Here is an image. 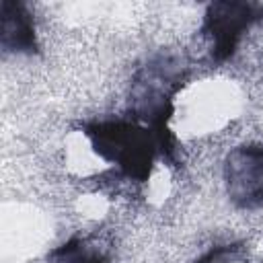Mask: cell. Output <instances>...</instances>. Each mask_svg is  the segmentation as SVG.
I'll return each instance as SVG.
<instances>
[{"label": "cell", "mask_w": 263, "mask_h": 263, "mask_svg": "<svg viewBox=\"0 0 263 263\" xmlns=\"http://www.w3.org/2000/svg\"><path fill=\"white\" fill-rule=\"evenodd\" d=\"M187 78L185 62L175 53H154L132 76L127 107L134 119L148 125L162 144V156L175 162L177 142L171 129L175 99Z\"/></svg>", "instance_id": "cell-1"}, {"label": "cell", "mask_w": 263, "mask_h": 263, "mask_svg": "<svg viewBox=\"0 0 263 263\" xmlns=\"http://www.w3.org/2000/svg\"><path fill=\"white\" fill-rule=\"evenodd\" d=\"M92 152L119 177L136 183H146L162 156L158 136L142 121L129 117L88 121L82 127Z\"/></svg>", "instance_id": "cell-2"}, {"label": "cell", "mask_w": 263, "mask_h": 263, "mask_svg": "<svg viewBox=\"0 0 263 263\" xmlns=\"http://www.w3.org/2000/svg\"><path fill=\"white\" fill-rule=\"evenodd\" d=\"M263 21V2L216 0L205 6L199 37L205 41L208 55L214 64L234 58L242 37Z\"/></svg>", "instance_id": "cell-3"}, {"label": "cell", "mask_w": 263, "mask_h": 263, "mask_svg": "<svg viewBox=\"0 0 263 263\" xmlns=\"http://www.w3.org/2000/svg\"><path fill=\"white\" fill-rule=\"evenodd\" d=\"M224 189L238 210L263 208V142H249L232 148L224 158Z\"/></svg>", "instance_id": "cell-4"}, {"label": "cell", "mask_w": 263, "mask_h": 263, "mask_svg": "<svg viewBox=\"0 0 263 263\" xmlns=\"http://www.w3.org/2000/svg\"><path fill=\"white\" fill-rule=\"evenodd\" d=\"M0 47L6 53H39L35 18L23 0L0 2Z\"/></svg>", "instance_id": "cell-5"}, {"label": "cell", "mask_w": 263, "mask_h": 263, "mask_svg": "<svg viewBox=\"0 0 263 263\" xmlns=\"http://www.w3.org/2000/svg\"><path fill=\"white\" fill-rule=\"evenodd\" d=\"M47 263H109V257L92 238L72 236L47 253Z\"/></svg>", "instance_id": "cell-6"}]
</instances>
